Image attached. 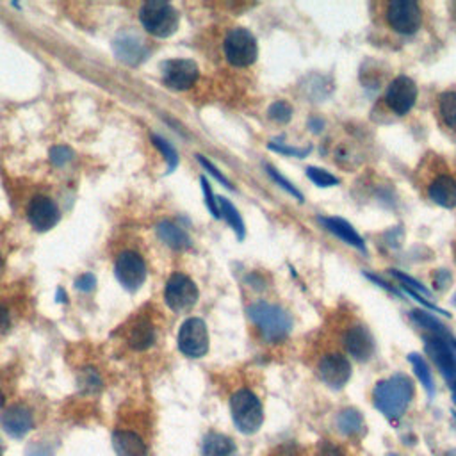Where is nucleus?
I'll return each instance as SVG.
<instances>
[{"mask_svg": "<svg viewBox=\"0 0 456 456\" xmlns=\"http://www.w3.org/2000/svg\"><path fill=\"white\" fill-rule=\"evenodd\" d=\"M50 160H52L55 166H64L66 162L71 160V150L66 148V146H55V148H52V151H50Z\"/></svg>", "mask_w": 456, "mask_h": 456, "instance_id": "2f4dec72", "label": "nucleus"}, {"mask_svg": "<svg viewBox=\"0 0 456 456\" xmlns=\"http://www.w3.org/2000/svg\"><path fill=\"white\" fill-rule=\"evenodd\" d=\"M388 27L399 34H413L422 23V11L413 0H394L385 7Z\"/></svg>", "mask_w": 456, "mask_h": 456, "instance_id": "423d86ee", "label": "nucleus"}, {"mask_svg": "<svg viewBox=\"0 0 456 456\" xmlns=\"http://www.w3.org/2000/svg\"><path fill=\"white\" fill-rule=\"evenodd\" d=\"M269 118L276 123H287L292 118V107L287 102H274L269 107Z\"/></svg>", "mask_w": 456, "mask_h": 456, "instance_id": "c85d7f7f", "label": "nucleus"}, {"mask_svg": "<svg viewBox=\"0 0 456 456\" xmlns=\"http://www.w3.org/2000/svg\"><path fill=\"white\" fill-rule=\"evenodd\" d=\"M315 456H347L344 449L330 440H321L315 451Z\"/></svg>", "mask_w": 456, "mask_h": 456, "instance_id": "c756f323", "label": "nucleus"}, {"mask_svg": "<svg viewBox=\"0 0 456 456\" xmlns=\"http://www.w3.org/2000/svg\"><path fill=\"white\" fill-rule=\"evenodd\" d=\"M155 342V330L150 322L142 321L135 324L130 331V346L134 349H146Z\"/></svg>", "mask_w": 456, "mask_h": 456, "instance_id": "5701e85b", "label": "nucleus"}, {"mask_svg": "<svg viewBox=\"0 0 456 456\" xmlns=\"http://www.w3.org/2000/svg\"><path fill=\"white\" fill-rule=\"evenodd\" d=\"M248 317L258 328L262 338L267 342H280L292 330L290 315L283 308L271 303L258 301L251 305L248 308Z\"/></svg>", "mask_w": 456, "mask_h": 456, "instance_id": "f03ea898", "label": "nucleus"}, {"mask_svg": "<svg viewBox=\"0 0 456 456\" xmlns=\"http://www.w3.org/2000/svg\"><path fill=\"white\" fill-rule=\"evenodd\" d=\"M438 110H440L444 123L449 128L456 130V93L454 91H447V93L440 94Z\"/></svg>", "mask_w": 456, "mask_h": 456, "instance_id": "393cba45", "label": "nucleus"}, {"mask_svg": "<svg viewBox=\"0 0 456 456\" xmlns=\"http://www.w3.org/2000/svg\"><path fill=\"white\" fill-rule=\"evenodd\" d=\"M319 221H321L331 233H335L338 239H342L344 242L354 246V248L360 249V251H365V244H363L362 237L354 232V228H353L347 221H344V219H340V217H321Z\"/></svg>", "mask_w": 456, "mask_h": 456, "instance_id": "6ab92c4d", "label": "nucleus"}, {"mask_svg": "<svg viewBox=\"0 0 456 456\" xmlns=\"http://www.w3.org/2000/svg\"><path fill=\"white\" fill-rule=\"evenodd\" d=\"M390 456H395V454H390Z\"/></svg>", "mask_w": 456, "mask_h": 456, "instance_id": "ea45409f", "label": "nucleus"}, {"mask_svg": "<svg viewBox=\"0 0 456 456\" xmlns=\"http://www.w3.org/2000/svg\"><path fill=\"white\" fill-rule=\"evenodd\" d=\"M178 349L189 358H201L208 351V331L201 319L189 317L180 326Z\"/></svg>", "mask_w": 456, "mask_h": 456, "instance_id": "0eeeda50", "label": "nucleus"}, {"mask_svg": "<svg viewBox=\"0 0 456 456\" xmlns=\"http://www.w3.org/2000/svg\"><path fill=\"white\" fill-rule=\"evenodd\" d=\"M201 187H203L205 203H207V207H208L210 214H212L214 217H221V216H219V210H217V201L214 200V194H212V189H210V183H208L203 176H201Z\"/></svg>", "mask_w": 456, "mask_h": 456, "instance_id": "473e14b6", "label": "nucleus"}, {"mask_svg": "<svg viewBox=\"0 0 456 456\" xmlns=\"http://www.w3.org/2000/svg\"><path fill=\"white\" fill-rule=\"evenodd\" d=\"M428 196L440 207H456V182L449 175H436L428 185Z\"/></svg>", "mask_w": 456, "mask_h": 456, "instance_id": "f3484780", "label": "nucleus"}, {"mask_svg": "<svg viewBox=\"0 0 456 456\" xmlns=\"http://www.w3.org/2000/svg\"><path fill=\"white\" fill-rule=\"evenodd\" d=\"M0 456H2V444H0Z\"/></svg>", "mask_w": 456, "mask_h": 456, "instance_id": "58836bf2", "label": "nucleus"}, {"mask_svg": "<svg viewBox=\"0 0 456 456\" xmlns=\"http://www.w3.org/2000/svg\"><path fill=\"white\" fill-rule=\"evenodd\" d=\"M413 397V383L404 374H395L376 383L372 390L374 406L388 419H399Z\"/></svg>", "mask_w": 456, "mask_h": 456, "instance_id": "f257e3e1", "label": "nucleus"}, {"mask_svg": "<svg viewBox=\"0 0 456 456\" xmlns=\"http://www.w3.org/2000/svg\"><path fill=\"white\" fill-rule=\"evenodd\" d=\"M408 360H410V363L413 365V370H415V374H417L420 385L426 388V392H428L429 395H433V392H435V387H433V374H431L428 363L424 362V358L419 356V354H415V353H411V354L408 356Z\"/></svg>", "mask_w": 456, "mask_h": 456, "instance_id": "a878e982", "label": "nucleus"}, {"mask_svg": "<svg viewBox=\"0 0 456 456\" xmlns=\"http://www.w3.org/2000/svg\"><path fill=\"white\" fill-rule=\"evenodd\" d=\"M317 374L331 388H342L351 376V363L338 353H328L319 360Z\"/></svg>", "mask_w": 456, "mask_h": 456, "instance_id": "ddd939ff", "label": "nucleus"}, {"mask_svg": "<svg viewBox=\"0 0 456 456\" xmlns=\"http://www.w3.org/2000/svg\"><path fill=\"white\" fill-rule=\"evenodd\" d=\"M267 173H269V175H271V178H273L276 183H280L287 192H290V194H292V196H296L299 201H303V194H301V192H299V191H297V189H296L289 180H285V178H283V176H281L274 167L267 166Z\"/></svg>", "mask_w": 456, "mask_h": 456, "instance_id": "7c9ffc66", "label": "nucleus"}, {"mask_svg": "<svg viewBox=\"0 0 456 456\" xmlns=\"http://www.w3.org/2000/svg\"><path fill=\"white\" fill-rule=\"evenodd\" d=\"M0 264H2V262H0Z\"/></svg>", "mask_w": 456, "mask_h": 456, "instance_id": "a19ab883", "label": "nucleus"}, {"mask_svg": "<svg viewBox=\"0 0 456 456\" xmlns=\"http://www.w3.org/2000/svg\"><path fill=\"white\" fill-rule=\"evenodd\" d=\"M112 449L116 456H146V445L142 438L134 431L118 429L112 433Z\"/></svg>", "mask_w": 456, "mask_h": 456, "instance_id": "a211bd4d", "label": "nucleus"}, {"mask_svg": "<svg viewBox=\"0 0 456 456\" xmlns=\"http://www.w3.org/2000/svg\"><path fill=\"white\" fill-rule=\"evenodd\" d=\"M198 160H200V164H201V166H203V167H205V169H207L210 175H214V176H216V178H217V180H219L223 185H226L228 189H232V183H230V180H228V178H226L223 173H219V171H217V169H216V167H214V166H212V164H210V162H208L205 157L198 155Z\"/></svg>", "mask_w": 456, "mask_h": 456, "instance_id": "72a5a7b5", "label": "nucleus"}, {"mask_svg": "<svg viewBox=\"0 0 456 456\" xmlns=\"http://www.w3.org/2000/svg\"><path fill=\"white\" fill-rule=\"evenodd\" d=\"M451 388H452V399H454V403H456V383H454Z\"/></svg>", "mask_w": 456, "mask_h": 456, "instance_id": "e433bc0d", "label": "nucleus"}, {"mask_svg": "<svg viewBox=\"0 0 456 456\" xmlns=\"http://www.w3.org/2000/svg\"><path fill=\"white\" fill-rule=\"evenodd\" d=\"M114 274L126 290H137L146 280V264L135 251H123L116 258Z\"/></svg>", "mask_w": 456, "mask_h": 456, "instance_id": "9d476101", "label": "nucleus"}, {"mask_svg": "<svg viewBox=\"0 0 456 456\" xmlns=\"http://www.w3.org/2000/svg\"><path fill=\"white\" fill-rule=\"evenodd\" d=\"M224 57L232 66L246 68L255 62L258 48L255 36L246 28H232L224 37Z\"/></svg>", "mask_w": 456, "mask_h": 456, "instance_id": "39448f33", "label": "nucleus"}, {"mask_svg": "<svg viewBox=\"0 0 456 456\" xmlns=\"http://www.w3.org/2000/svg\"><path fill=\"white\" fill-rule=\"evenodd\" d=\"M157 233H159V237H160L167 246H171V248H175V249L187 248L189 242H191V240H189V235H187L180 226H176V224H173V223H169V221L160 223L159 228H157Z\"/></svg>", "mask_w": 456, "mask_h": 456, "instance_id": "4be33fe9", "label": "nucleus"}, {"mask_svg": "<svg viewBox=\"0 0 456 456\" xmlns=\"http://www.w3.org/2000/svg\"><path fill=\"white\" fill-rule=\"evenodd\" d=\"M27 219L37 232H46L59 221L57 205L46 196H36L28 203Z\"/></svg>", "mask_w": 456, "mask_h": 456, "instance_id": "4468645a", "label": "nucleus"}, {"mask_svg": "<svg viewBox=\"0 0 456 456\" xmlns=\"http://www.w3.org/2000/svg\"><path fill=\"white\" fill-rule=\"evenodd\" d=\"M9 324H11L9 310H7L5 306H2V305H0V328H2V330H5V328H9Z\"/></svg>", "mask_w": 456, "mask_h": 456, "instance_id": "c9c22d12", "label": "nucleus"}, {"mask_svg": "<svg viewBox=\"0 0 456 456\" xmlns=\"http://www.w3.org/2000/svg\"><path fill=\"white\" fill-rule=\"evenodd\" d=\"M230 411L235 428L244 435L258 431L264 422V410L260 399L248 388H240L232 395Z\"/></svg>", "mask_w": 456, "mask_h": 456, "instance_id": "7ed1b4c3", "label": "nucleus"}, {"mask_svg": "<svg viewBox=\"0 0 456 456\" xmlns=\"http://www.w3.org/2000/svg\"><path fill=\"white\" fill-rule=\"evenodd\" d=\"M415 100H417V86L410 77H404V75L394 78L385 93L387 107L399 116L406 114L413 107Z\"/></svg>", "mask_w": 456, "mask_h": 456, "instance_id": "f8f14e48", "label": "nucleus"}, {"mask_svg": "<svg viewBox=\"0 0 456 456\" xmlns=\"http://www.w3.org/2000/svg\"><path fill=\"white\" fill-rule=\"evenodd\" d=\"M237 447L233 440L221 433H208L201 444V456H235Z\"/></svg>", "mask_w": 456, "mask_h": 456, "instance_id": "aec40b11", "label": "nucleus"}, {"mask_svg": "<svg viewBox=\"0 0 456 456\" xmlns=\"http://www.w3.org/2000/svg\"><path fill=\"white\" fill-rule=\"evenodd\" d=\"M0 424L9 436L21 438L34 428V417L27 408L12 406V408L2 411Z\"/></svg>", "mask_w": 456, "mask_h": 456, "instance_id": "dca6fc26", "label": "nucleus"}, {"mask_svg": "<svg viewBox=\"0 0 456 456\" xmlns=\"http://www.w3.org/2000/svg\"><path fill=\"white\" fill-rule=\"evenodd\" d=\"M342 344L346 351L356 360H369L374 353V340L369 330L362 324H354L347 328L342 337Z\"/></svg>", "mask_w": 456, "mask_h": 456, "instance_id": "2eb2a0df", "label": "nucleus"}, {"mask_svg": "<svg viewBox=\"0 0 456 456\" xmlns=\"http://www.w3.org/2000/svg\"><path fill=\"white\" fill-rule=\"evenodd\" d=\"M198 66L191 59H171L162 64V78L167 87L183 91L198 80Z\"/></svg>", "mask_w": 456, "mask_h": 456, "instance_id": "9b49d317", "label": "nucleus"}, {"mask_svg": "<svg viewBox=\"0 0 456 456\" xmlns=\"http://www.w3.org/2000/svg\"><path fill=\"white\" fill-rule=\"evenodd\" d=\"M164 299H166V305L175 312L189 310L198 301V287L189 276L182 273H175L169 276L166 283Z\"/></svg>", "mask_w": 456, "mask_h": 456, "instance_id": "6e6552de", "label": "nucleus"}, {"mask_svg": "<svg viewBox=\"0 0 456 456\" xmlns=\"http://www.w3.org/2000/svg\"><path fill=\"white\" fill-rule=\"evenodd\" d=\"M94 285H96V280H94V276L91 273H86V274H82V276H78L75 280V287L80 292H89V290L94 289Z\"/></svg>", "mask_w": 456, "mask_h": 456, "instance_id": "f704fd0d", "label": "nucleus"}, {"mask_svg": "<svg viewBox=\"0 0 456 456\" xmlns=\"http://www.w3.org/2000/svg\"><path fill=\"white\" fill-rule=\"evenodd\" d=\"M306 175L319 187H330V185L338 183V178L335 175H331L330 171H326V169H319V167L310 166V167H306Z\"/></svg>", "mask_w": 456, "mask_h": 456, "instance_id": "bb28decb", "label": "nucleus"}, {"mask_svg": "<svg viewBox=\"0 0 456 456\" xmlns=\"http://www.w3.org/2000/svg\"><path fill=\"white\" fill-rule=\"evenodd\" d=\"M2 404H4V397H2V394H0V408H2Z\"/></svg>", "mask_w": 456, "mask_h": 456, "instance_id": "4c0bfd02", "label": "nucleus"}, {"mask_svg": "<svg viewBox=\"0 0 456 456\" xmlns=\"http://www.w3.org/2000/svg\"><path fill=\"white\" fill-rule=\"evenodd\" d=\"M151 141H153V144L164 153V157H166V160H167V169L173 171V169L176 167V164H178V155H176L175 148H173L167 141H164L162 137H159V135H151Z\"/></svg>", "mask_w": 456, "mask_h": 456, "instance_id": "cd10ccee", "label": "nucleus"}, {"mask_svg": "<svg viewBox=\"0 0 456 456\" xmlns=\"http://www.w3.org/2000/svg\"><path fill=\"white\" fill-rule=\"evenodd\" d=\"M217 210H219V216L237 232L239 239L244 237V223L237 212V208L226 200V198H217Z\"/></svg>", "mask_w": 456, "mask_h": 456, "instance_id": "b1692460", "label": "nucleus"}, {"mask_svg": "<svg viewBox=\"0 0 456 456\" xmlns=\"http://www.w3.org/2000/svg\"><path fill=\"white\" fill-rule=\"evenodd\" d=\"M449 333H445L444 337L440 335H426V351L431 356V360L435 362L436 369L442 372V376L451 383V387L456 383V356L451 349V342L449 340Z\"/></svg>", "mask_w": 456, "mask_h": 456, "instance_id": "1a4fd4ad", "label": "nucleus"}, {"mask_svg": "<svg viewBox=\"0 0 456 456\" xmlns=\"http://www.w3.org/2000/svg\"><path fill=\"white\" fill-rule=\"evenodd\" d=\"M337 428L346 436H356L365 431L363 419L354 408H346L337 415Z\"/></svg>", "mask_w": 456, "mask_h": 456, "instance_id": "412c9836", "label": "nucleus"}, {"mask_svg": "<svg viewBox=\"0 0 456 456\" xmlns=\"http://www.w3.org/2000/svg\"><path fill=\"white\" fill-rule=\"evenodd\" d=\"M139 20L146 32L155 37H167L178 28V12L167 2H146L139 11Z\"/></svg>", "mask_w": 456, "mask_h": 456, "instance_id": "20e7f679", "label": "nucleus"}]
</instances>
